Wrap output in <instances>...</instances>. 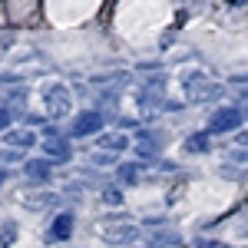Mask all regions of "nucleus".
I'll use <instances>...</instances> for the list:
<instances>
[{
  "instance_id": "7",
  "label": "nucleus",
  "mask_w": 248,
  "mask_h": 248,
  "mask_svg": "<svg viewBox=\"0 0 248 248\" xmlns=\"http://www.w3.org/2000/svg\"><path fill=\"white\" fill-rule=\"evenodd\" d=\"M129 238H136L133 225H109V229H106V242H113V245H123V242H129Z\"/></svg>"
},
{
  "instance_id": "1",
  "label": "nucleus",
  "mask_w": 248,
  "mask_h": 248,
  "mask_svg": "<svg viewBox=\"0 0 248 248\" xmlns=\"http://www.w3.org/2000/svg\"><path fill=\"white\" fill-rule=\"evenodd\" d=\"M182 86H186V96H189L192 103H205V99H215V96H218L215 79H209L202 70H192V73H186Z\"/></svg>"
},
{
  "instance_id": "14",
  "label": "nucleus",
  "mask_w": 248,
  "mask_h": 248,
  "mask_svg": "<svg viewBox=\"0 0 248 248\" xmlns=\"http://www.w3.org/2000/svg\"><path fill=\"white\" fill-rule=\"evenodd\" d=\"M103 199H106V202H113V205H119V202H123V195H119L116 189H106V192H103Z\"/></svg>"
},
{
  "instance_id": "17",
  "label": "nucleus",
  "mask_w": 248,
  "mask_h": 248,
  "mask_svg": "<svg viewBox=\"0 0 248 248\" xmlns=\"http://www.w3.org/2000/svg\"><path fill=\"white\" fill-rule=\"evenodd\" d=\"M238 146H248V133H238Z\"/></svg>"
},
{
  "instance_id": "3",
  "label": "nucleus",
  "mask_w": 248,
  "mask_h": 248,
  "mask_svg": "<svg viewBox=\"0 0 248 248\" xmlns=\"http://www.w3.org/2000/svg\"><path fill=\"white\" fill-rule=\"evenodd\" d=\"M46 113L53 116V119H63V116L70 113V90L66 86H46Z\"/></svg>"
},
{
  "instance_id": "16",
  "label": "nucleus",
  "mask_w": 248,
  "mask_h": 248,
  "mask_svg": "<svg viewBox=\"0 0 248 248\" xmlns=\"http://www.w3.org/2000/svg\"><path fill=\"white\" fill-rule=\"evenodd\" d=\"M195 248H229V245H225V242H199Z\"/></svg>"
},
{
  "instance_id": "10",
  "label": "nucleus",
  "mask_w": 248,
  "mask_h": 248,
  "mask_svg": "<svg viewBox=\"0 0 248 248\" xmlns=\"http://www.w3.org/2000/svg\"><path fill=\"white\" fill-rule=\"evenodd\" d=\"M99 146H103V149L119 153V149H126V146H129V139H126L123 133H109V136H103V139H99Z\"/></svg>"
},
{
  "instance_id": "13",
  "label": "nucleus",
  "mask_w": 248,
  "mask_h": 248,
  "mask_svg": "<svg viewBox=\"0 0 248 248\" xmlns=\"http://www.w3.org/2000/svg\"><path fill=\"white\" fill-rule=\"evenodd\" d=\"M14 235H17V225L7 222V225L0 229V245H14Z\"/></svg>"
},
{
  "instance_id": "2",
  "label": "nucleus",
  "mask_w": 248,
  "mask_h": 248,
  "mask_svg": "<svg viewBox=\"0 0 248 248\" xmlns=\"http://www.w3.org/2000/svg\"><path fill=\"white\" fill-rule=\"evenodd\" d=\"M238 126H242V109H235V106H222L209 119V133H232Z\"/></svg>"
},
{
  "instance_id": "11",
  "label": "nucleus",
  "mask_w": 248,
  "mask_h": 248,
  "mask_svg": "<svg viewBox=\"0 0 248 248\" xmlns=\"http://www.w3.org/2000/svg\"><path fill=\"white\" fill-rule=\"evenodd\" d=\"M209 139H212V133H195V136L186 139V149L189 153H205L209 149Z\"/></svg>"
},
{
  "instance_id": "12",
  "label": "nucleus",
  "mask_w": 248,
  "mask_h": 248,
  "mask_svg": "<svg viewBox=\"0 0 248 248\" xmlns=\"http://www.w3.org/2000/svg\"><path fill=\"white\" fill-rule=\"evenodd\" d=\"M119 182H123V186H136V182H139V169L129 166V162L119 166Z\"/></svg>"
},
{
  "instance_id": "5",
  "label": "nucleus",
  "mask_w": 248,
  "mask_h": 248,
  "mask_svg": "<svg viewBox=\"0 0 248 248\" xmlns=\"http://www.w3.org/2000/svg\"><path fill=\"white\" fill-rule=\"evenodd\" d=\"M73 225H77L73 212H60L57 218H53V225H50V238H46V242H70Z\"/></svg>"
},
{
  "instance_id": "15",
  "label": "nucleus",
  "mask_w": 248,
  "mask_h": 248,
  "mask_svg": "<svg viewBox=\"0 0 248 248\" xmlns=\"http://www.w3.org/2000/svg\"><path fill=\"white\" fill-rule=\"evenodd\" d=\"M7 126H10V109H3V106H0V133H3Z\"/></svg>"
},
{
  "instance_id": "4",
  "label": "nucleus",
  "mask_w": 248,
  "mask_h": 248,
  "mask_svg": "<svg viewBox=\"0 0 248 248\" xmlns=\"http://www.w3.org/2000/svg\"><path fill=\"white\" fill-rule=\"evenodd\" d=\"M103 113H96V109H86V113H79L77 119H73V136H93L103 129Z\"/></svg>"
},
{
  "instance_id": "8",
  "label": "nucleus",
  "mask_w": 248,
  "mask_h": 248,
  "mask_svg": "<svg viewBox=\"0 0 248 248\" xmlns=\"http://www.w3.org/2000/svg\"><path fill=\"white\" fill-rule=\"evenodd\" d=\"M7 142L17 146V149H30V146L37 142V136L30 133V129H14V133H7Z\"/></svg>"
},
{
  "instance_id": "18",
  "label": "nucleus",
  "mask_w": 248,
  "mask_h": 248,
  "mask_svg": "<svg viewBox=\"0 0 248 248\" xmlns=\"http://www.w3.org/2000/svg\"><path fill=\"white\" fill-rule=\"evenodd\" d=\"M3 179H7V175H3V169H0V182H3Z\"/></svg>"
},
{
  "instance_id": "9",
  "label": "nucleus",
  "mask_w": 248,
  "mask_h": 248,
  "mask_svg": "<svg viewBox=\"0 0 248 248\" xmlns=\"http://www.w3.org/2000/svg\"><path fill=\"white\" fill-rule=\"evenodd\" d=\"M23 169L30 179H50V159H30Z\"/></svg>"
},
{
  "instance_id": "6",
  "label": "nucleus",
  "mask_w": 248,
  "mask_h": 248,
  "mask_svg": "<svg viewBox=\"0 0 248 248\" xmlns=\"http://www.w3.org/2000/svg\"><path fill=\"white\" fill-rule=\"evenodd\" d=\"M43 149H46V155H50V162H66L70 159V142L63 139V136H46L43 139Z\"/></svg>"
}]
</instances>
